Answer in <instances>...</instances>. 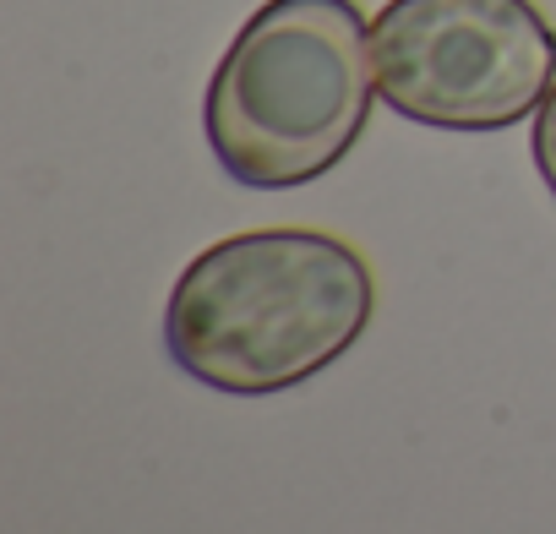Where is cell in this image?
Wrapping results in <instances>:
<instances>
[{"label": "cell", "mask_w": 556, "mask_h": 534, "mask_svg": "<svg viewBox=\"0 0 556 534\" xmlns=\"http://www.w3.org/2000/svg\"><path fill=\"white\" fill-rule=\"evenodd\" d=\"M377 312L366 256L328 229H245L186 262L164 301L169 360L235 398L285 393L344 360Z\"/></svg>", "instance_id": "cell-1"}, {"label": "cell", "mask_w": 556, "mask_h": 534, "mask_svg": "<svg viewBox=\"0 0 556 534\" xmlns=\"http://www.w3.org/2000/svg\"><path fill=\"white\" fill-rule=\"evenodd\" d=\"M371 99V23L355 0H262L207 77L202 131L235 186L295 191L350 158Z\"/></svg>", "instance_id": "cell-2"}, {"label": "cell", "mask_w": 556, "mask_h": 534, "mask_svg": "<svg viewBox=\"0 0 556 534\" xmlns=\"http://www.w3.org/2000/svg\"><path fill=\"white\" fill-rule=\"evenodd\" d=\"M377 99L437 131H507L556 82V28L534 0H388L371 17Z\"/></svg>", "instance_id": "cell-3"}, {"label": "cell", "mask_w": 556, "mask_h": 534, "mask_svg": "<svg viewBox=\"0 0 556 534\" xmlns=\"http://www.w3.org/2000/svg\"><path fill=\"white\" fill-rule=\"evenodd\" d=\"M529 153H534V169L545 180V191L556 196V82L545 93V104L534 110V131H529Z\"/></svg>", "instance_id": "cell-4"}]
</instances>
